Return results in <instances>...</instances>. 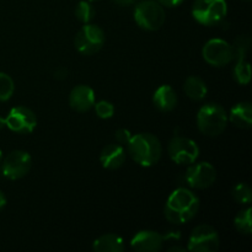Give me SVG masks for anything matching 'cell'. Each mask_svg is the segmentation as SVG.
Segmentation results:
<instances>
[{
	"mask_svg": "<svg viewBox=\"0 0 252 252\" xmlns=\"http://www.w3.org/2000/svg\"><path fill=\"white\" fill-rule=\"evenodd\" d=\"M1 161H2V152L0 150V162H1Z\"/></svg>",
	"mask_w": 252,
	"mask_h": 252,
	"instance_id": "33",
	"label": "cell"
},
{
	"mask_svg": "<svg viewBox=\"0 0 252 252\" xmlns=\"http://www.w3.org/2000/svg\"><path fill=\"white\" fill-rule=\"evenodd\" d=\"M130 158L140 166L149 167L158 164L162 154L160 140L150 133H140L130 138L127 144Z\"/></svg>",
	"mask_w": 252,
	"mask_h": 252,
	"instance_id": "2",
	"label": "cell"
},
{
	"mask_svg": "<svg viewBox=\"0 0 252 252\" xmlns=\"http://www.w3.org/2000/svg\"><path fill=\"white\" fill-rule=\"evenodd\" d=\"M66 74H68V71H66V69H64V68H61V69H58V70L56 71V73H54V78H57V79H65L66 78Z\"/></svg>",
	"mask_w": 252,
	"mask_h": 252,
	"instance_id": "28",
	"label": "cell"
},
{
	"mask_svg": "<svg viewBox=\"0 0 252 252\" xmlns=\"http://www.w3.org/2000/svg\"><path fill=\"white\" fill-rule=\"evenodd\" d=\"M159 4L164 5V6H167V7H176L179 6L180 4H181L184 0H157Z\"/></svg>",
	"mask_w": 252,
	"mask_h": 252,
	"instance_id": "27",
	"label": "cell"
},
{
	"mask_svg": "<svg viewBox=\"0 0 252 252\" xmlns=\"http://www.w3.org/2000/svg\"><path fill=\"white\" fill-rule=\"evenodd\" d=\"M93 249L97 252H122L125 243L116 234H105L94 241Z\"/></svg>",
	"mask_w": 252,
	"mask_h": 252,
	"instance_id": "19",
	"label": "cell"
},
{
	"mask_svg": "<svg viewBox=\"0 0 252 252\" xmlns=\"http://www.w3.org/2000/svg\"><path fill=\"white\" fill-rule=\"evenodd\" d=\"M233 198L240 204H249L252 201V192L248 184H238L233 189Z\"/></svg>",
	"mask_w": 252,
	"mask_h": 252,
	"instance_id": "24",
	"label": "cell"
},
{
	"mask_svg": "<svg viewBox=\"0 0 252 252\" xmlns=\"http://www.w3.org/2000/svg\"><path fill=\"white\" fill-rule=\"evenodd\" d=\"M228 118L235 127L250 129L252 127V107L250 102H239L230 110Z\"/></svg>",
	"mask_w": 252,
	"mask_h": 252,
	"instance_id": "18",
	"label": "cell"
},
{
	"mask_svg": "<svg viewBox=\"0 0 252 252\" xmlns=\"http://www.w3.org/2000/svg\"><path fill=\"white\" fill-rule=\"evenodd\" d=\"M184 91L189 98L193 101H201L207 95V85L199 76H189L184 84Z\"/></svg>",
	"mask_w": 252,
	"mask_h": 252,
	"instance_id": "20",
	"label": "cell"
},
{
	"mask_svg": "<svg viewBox=\"0 0 252 252\" xmlns=\"http://www.w3.org/2000/svg\"><path fill=\"white\" fill-rule=\"evenodd\" d=\"M100 161L105 169H120L126 161V150L121 144H108L100 154Z\"/></svg>",
	"mask_w": 252,
	"mask_h": 252,
	"instance_id": "16",
	"label": "cell"
},
{
	"mask_svg": "<svg viewBox=\"0 0 252 252\" xmlns=\"http://www.w3.org/2000/svg\"><path fill=\"white\" fill-rule=\"evenodd\" d=\"M112 1L120 6H128V5H132L134 0H112Z\"/></svg>",
	"mask_w": 252,
	"mask_h": 252,
	"instance_id": "29",
	"label": "cell"
},
{
	"mask_svg": "<svg viewBox=\"0 0 252 252\" xmlns=\"http://www.w3.org/2000/svg\"><path fill=\"white\" fill-rule=\"evenodd\" d=\"M228 12L225 0H196L192 6V16L204 26H213L223 21Z\"/></svg>",
	"mask_w": 252,
	"mask_h": 252,
	"instance_id": "4",
	"label": "cell"
},
{
	"mask_svg": "<svg viewBox=\"0 0 252 252\" xmlns=\"http://www.w3.org/2000/svg\"><path fill=\"white\" fill-rule=\"evenodd\" d=\"M220 245V239L216 229L211 225H198L189 235L187 249L194 252H216Z\"/></svg>",
	"mask_w": 252,
	"mask_h": 252,
	"instance_id": "7",
	"label": "cell"
},
{
	"mask_svg": "<svg viewBox=\"0 0 252 252\" xmlns=\"http://www.w3.org/2000/svg\"><path fill=\"white\" fill-rule=\"evenodd\" d=\"M228 113L218 103H206L197 113V127L199 132L208 137H217L228 126Z\"/></svg>",
	"mask_w": 252,
	"mask_h": 252,
	"instance_id": "3",
	"label": "cell"
},
{
	"mask_svg": "<svg viewBox=\"0 0 252 252\" xmlns=\"http://www.w3.org/2000/svg\"><path fill=\"white\" fill-rule=\"evenodd\" d=\"M105 32L96 25L85 24L76 33L74 44L75 48L84 56L95 54L102 48L105 43Z\"/></svg>",
	"mask_w": 252,
	"mask_h": 252,
	"instance_id": "6",
	"label": "cell"
},
{
	"mask_svg": "<svg viewBox=\"0 0 252 252\" xmlns=\"http://www.w3.org/2000/svg\"><path fill=\"white\" fill-rule=\"evenodd\" d=\"M95 111L98 117L102 120H108L115 113V106L108 101H100V102L95 103Z\"/></svg>",
	"mask_w": 252,
	"mask_h": 252,
	"instance_id": "25",
	"label": "cell"
},
{
	"mask_svg": "<svg viewBox=\"0 0 252 252\" xmlns=\"http://www.w3.org/2000/svg\"><path fill=\"white\" fill-rule=\"evenodd\" d=\"M6 127L11 129L12 132L21 133V134H27L31 133L37 126V117L27 107H14L9 112V116L5 118Z\"/></svg>",
	"mask_w": 252,
	"mask_h": 252,
	"instance_id": "13",
	"label": "cell"
},
{
	"mask_svg": "<svg viewBox=\"0 0 252 252\" xmlns=\"http://www.w3.org/2000/svg\"><path fill=\"white\" fill-rule=\"evenodd\" d=\"M199 199L189 189H177L170 194L165 204V217L172 224H185L196 217Z\"/></svg>",
	"mask_w": 252,
	"mask_h": 252,
	"instance_id": "1",
	"label": "cell"
},
{
	"mask_svg": "<svg viewBox=\"0 0 252 252\" xmlns=\"http://www.w3.org/2000/svg\"><path fill=\"white\" fill-rule=\"evenodd\" d=\"M69 105L76 112H88L95 105V93L88 85L75 86L69 95Z\"/></svg>",
	"mask_w": 252,
	"mask_h": 252,
	"instance_id": "15",
	"label": "cell"
},
{
	"mask_svg": "<svg viewBox=\"0 0 252 252\" xmlns=\"http://www.w3.org/2000/svg\"><path fill=\"white\" fill-rule=\"evenodd\" d=\"M177 95L170 85H161L157 89L153 96L154 106L161 112H170L177 105Z\"/></svg>",
	"mask_w": 252,
	"mask_h": 252,
	"instance_id": "17",
	"label": "cell"
},
{
	"mask_svg": "<svg viewBox=\"0 0 252 252\" xmlns=\"http://www.w3.org/2000/svg\"><path fill=\"white\" fill-rule=\"evenodd\" d=\"M115 137H116V140H117L118 144L127 145L128 142L130 140V138H132V134H130V132L128 129L121 128V129H118L117 132L115 133Z\"/></svg>",
	"mask_w": 252,
	"mask_h": 252,
	"instance_id": "26",
	"label": "cell"
},
{
	"mask_svg": "<svg viewBox=\"0 0 252 252\" xmlns=\"http://www.w3.org/2000/svg\"><path fill=\"white\" fill-rule=\"evenodd\" d=\"M15 91V84L11 76L0 73V101H7L11 98Z\"/></svg>",
	"mask_w": 252,
	"mask_h": 252,
	"instance_id": "23",
	"label": "cell"
},
{
	"mask_svg": "<svg viewBox=\"0 0 252 252\" xmlns=\"http://www.w3.org/2000/svg\"><path fill=\"white\" fill-rule=\"evenodd\" d=\"M169 251L170 252H172V251H181V252H184L185 249L184 248H179V246H172V248L169 249Z\"/></svg>",
	"mask_w": 252,
	"mask_h": 252,
	"instance_id": "31",
	"label": "cell"
},
{
	"mask_svg": "<svg viewBox=\"0 0 252 252\" xmlns=\"http://www.w3.org/2000/svg\"><path fill=\"white\" fill-rule=\"evenodd\" d=\"M243 1H246V2H250L251 0H243Z\"/></svg>",
	"mask_w": 252,
	"mask_h": 252,
	"instance_id": "35",
	"label": "cell"
},
{
	"mask_svg": "<svg viewBox=\"0 0 252 252\" xmlns=\"http://www.w3.org/2000/svg\"><path fill=\"white\" fill-rule=\"evenodd\" d=\"M167 154L176 164H193L199 155V148L189 138L174 137L167 145Z\"/></svg>",
	"mask_w": 252,
	"mask_h": 252,
	"instance_id": "9",
	"label": "cell"
},
{
	"mask_svg": "<svg viewBox=\"0 0 252 252\" xmlns=\"http://www.w3.org/2000/svg\"><path fill=\"white\" fill-rule=\"evenodd\" d=\"M250 46V38L248 36H240L234 43V58L236 57L238 62L234 66V79L236 83L246 85L251 80V68L248 62V49Z\"/></svg>",
	"mask_w": 252,
	"mask_h": 252,
	"instance_id": "12",
	"label": "cell"
},
{
	"mask_svg": "<svg viewBox=\"0 0 252 252\" xmlns=\"http://www.w3.org/2000/svg\"><path fill=\"white\" fill-rule=\"evenodd\" d=\"M134 1H135V0H134Z\"/></svg>",
	"mask_w": 252,
	"mask_h": 252,
	"instance_id": "36",
	"label": "cell"
},
{
	"mask_svg": "<svg viewBox=\"0 0 252 252\" xmlns=\"http://www.w3.org/2000/svg\"><path fill=\"white\" fill-rule=\"evenodd\" d=\"M89 1H100V0H89Z\"/></svg>",
	"mask_w": 252,
	"mask_h": 252,
	"instance_id": "34",
	"label": "cell"
},
{
	"mask_svg": "<svg viewBox=\"0 0 252 252\" xmlns=\"http://www.w3.org/2000/svg\"><path fill=\"white\" fill-rule=\"evenodd\" d=\"M217 171L212 164L207 161L197 162L186 170L185 181L191 189H204L216 182Z\"/></svg>",
	"mask_w": 252,
	"mask_h": 252,
	"instance_id": "11",
	"label": "cell"
},
{
	"mask_svg": "<svg viewBox=\"0 0 252 252\" xmlns=\"http://www.w3.org/2000/svg\"><path fill=\"white\" fill-rule=\"evenodd\" d=\"M164 245V236L153 230H142L134 235L130 246L140 252H158Z\"/></svg>",
	"mask_w": 252,
	"mask_h": 252,
	"instance_id": "14",
	"label": "cell"
},
{
	"mask_svg": "<svg viewBox=\"0 0 252 252\" xmlns=\"http://www.w3.org/2000/svg\"><path fill=\"white\" fill-rule=\"evenodd\" d=\"M234 225L241 234L250 235L252 233V209L246 208L239 212L234 219Z\"/></svg>",
	"mask_w": 252,
	"mask_h": 252,
	"instance_id": "21",
	"label": "cell"
},
{
	"mask_svg": "<svg viewBox=\"0 0 252 252\" xmlns=\"http://www.w3.org/2000/svg\"><path fill=\"white\" fill-rule=\"evenodd\" d=\"M204 61L212 66L221 68L234 59V48L230 43L220 38L209 39L202 49Z\"/></svg>",
	"mask_w": 252,
	"mask_h": 252,
	"instance_id": "8",
	"label": "cell"
},
{
	"mask_svg": "<svg viewBox=\"0 0 252 252\" xmlns=\"http://www.w3.org/2000/svg\"><path fill=\"white\" fill-rule=\"evenodd\" d=\"M95 9L89 1H80L75 7V16L83 24H89L95 17Z\"/></svg>",
	"mask_w": 252,
	"mask_h": 252,
	"instance_id": "22",
	"label": "cell"
},
{
	"mask_svg": "<svg viewBox=\"0 0 252 252\" xmlns=\"http://www.w3.org/2000/svg\"><path fill=\"white\" fill-rule=\"evenodd\" d=\"M5 206H6V197H5V194L0 191V209L4 208Z\"/></svg>",
	"mask_w": 252,
	"mask_h": 252,
	"instance_id": "30",
	"label": "cell"
},
{
	"mask_svg": "<svg viewBox=\"0 0 252 252\" xmlns=\"http://www.w3.org/2000/svg\"><path fill=\"white\" fill-rule=\"evenodd\" d=\"M32 166V159L24 150H14L10 153L1 164V172L10 180H19L26 176Z\"/></svg>",
	"mask_w": 252,
	"mask_h": 252,
	"instance_id": "10",
	"label": "cell"
},
{
	"mask_svg": "<svg viewBox=\"0 0 252 252\" xmlns=\"http://www.w3.org/2000/svg\"><path fill=\"white\" fill-rule=\"evenodd\" d=\"M4 127H6V122H5V118L0 117V129H2Z\"/></svg>",
	"mask_w": 252,
	"mask_h": 252,
	"instance_id": "32",
	"label": "cell"
},
{
	"mask_svg": "<svg viewBox=\"0 0 252 252\" xmlns=\"http://www.w3.org/2000/svg\"><path fill=\"white\" fill-rule=\"evenodd\" d=\"M134 20L140 29L157 31L165 22L164 7L154 0H143L135 6Z\"/></svg>",
	"mask_w": 252,
	"mask_h": 252,
	"instance_id": "5",
	"label": "cell"
}]
</instances>
